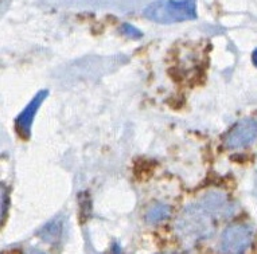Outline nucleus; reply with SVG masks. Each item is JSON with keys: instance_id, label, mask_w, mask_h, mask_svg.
<instances>
[{"instance_id": "nucleus-1", "label": "nucleus", "mask_w": 257, "mask_h": 254, "mask_svg": "<svg viewBox=\"0 0 257 254\" xmlns=\"http://www.w3.org/2000/svg\"><path fill=\"white\" fill-rule=\"evenodd\" d=\"M234 214V204L221 191H209L197 203L189 204L175 222V233L183 243H197L214 233L215 220Z\"/></svg>"}, {"instance_id": "nucleus-2", "label": "nucleus", "mask_w": 257, "mask_h": 254, "mask_svg": "<svg viewBox=\"0 0 257 254\" xmlns=\"http://www.w3.org/2000/svg\"><path fill=\"white\" fill-rule=\"evenodd\" d=\"M144 17L156 23H177L197 18L195 0H156L144 9Z\"/></svg>"}, {"instance_id": "nucleus-3", "label": "nucleus", "mask_w": 257, "mask_h": 254, "mask_svg": "<svg viewBox=\"0 0 257 254\" xmlns=\"http://www.w3.org/2000/svg\"><path fill=\"white\" fill-rule=\"evenodd\" d=\"M253 229L248 224H232L225 230L219 242L222 254H244L252 245Z\"/></svg>"}, {"instance_id": "nucleus-4", "label": "nucleus", "mask_w": 257, "mask_h": 254, "mask_svg": "<svg viewBox=\"0 0 257 254\" xmlns=\"http://www.w3.org/2000/svg\"><path fill=\"white\" fill-rule=\"evenodd\" d=\"M257 139V120L245 119L237 123L230 129L226 137H225V145L228 148L238 149L245 148L256 141Z\"/></svg>"}, {"instance_id": "nucleus-5", "label": "nucleus", "mask_w": 257, "mask_h": 254, "mask_svg": "<svg viewBox=\"0 0 257 254\" xmlns=\"http://www.w3.org/2000/svg\"><path fill=\"white\" fill-rule=\"evenodd\" d=\"M47 94H49L47 93V90H41V92H38V93L34 96V98L27 104V106H26L25 109L22 110L21 115L18 116V132H21L22 135L26 136V137L30 135V129H31V124L34 121L35 113L38 112L41 104L46 100Z\"/></svg>"}, {"instance_id": "nucleus-6", "label": "nucleus", "mask_w": 257, "mask_h": 254, "mask_svg": "<svg viewBox=\"0 0 257 254\" xmlns=\"http://www.w3.org/2000/svg\"><path fill=\"white\" fill-rule=\"evenodd\" d=\"M63 231V222L61 219H54L47 223L41 231V238L46 242L58 241Z\"/></svg>"}, {"instance_id": "nucleus-7", "label": "nucleus", "mask_w": 257, "mask_h": 254, "mask_svg": "<svg viewBox=\"0 0 257 254\" xmlns=\"http://www.w3.org/2000/svg\"><path fill=\"white\" fill-rule=\"evenodd\" d=\"M170 207L167 204L158 203L155 206H152L150 210H148L147 215H146V219H147L148 223H159L162 220L167 219L170 216Z\"/></svg>"}, {"instance_id": "nucleus-8", "label": "nucleus", "mask_w": 257, "mask_h": 254, "mask_svg": "<svg viewBox=\"0 0 257 254\" xmlns=\"http://www.w3.org/2000/svg\"><path fill=\"white\" fill-rule=\"evenodd\" d=\"M121 30L122 33H124L126 37H130V38H140V37H142V33H140L136 27L128 25V23H126V25H122Z\"/></svg>"}, {"instance_id": "nucleus-9", "label": "nucleus", "mask_w": 257, "mask_h": 254, "mask_svg": "<svg viewBox=\"0 0 257 254\" xmlns=\"http://www.w3.org/2000/svg\"><path fill=\"white\" fill-rule=\"evenodd\" d=\"M26 254H43L42 251H39V250H30V251H27Z\"/></svg>"}, {"instance_id": "nucleus-10", "label": "nucleus", "mask_w": 257, "mask_h": 254, "mask_svg": "<svg viewBox=\"0 0 257 254\" xmlns=\"http://www.w3.org/2000/svg\"><path fill=\"white\" fill-rule=\"evenodd\" d=\"M253 62H254V65L257 66V50L253 53Z\"/></svg>"}]
</instances>
